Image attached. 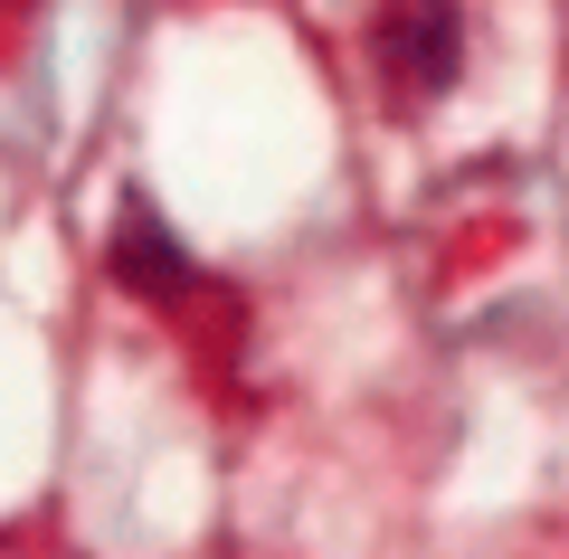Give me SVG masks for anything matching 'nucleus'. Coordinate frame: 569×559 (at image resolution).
Returning a JSON list of instances; mask_svg holds the SVG:
<instances>
[{"instance_id": "nucleus-1", "label": "nucleus", "mask_w": 569, "mask_h": 559, "mask_svg": "<svg viewBox=\"0 0 569 559\" xmlns=\"http://www.w3.org/2000/svg\"><path fill=\"white\" fill-rule=\"evenodd\" d=\"M456 67H466V20H456V0H399L380 20V77L389 96L427 104V96H447Z\"/></svg>"}, {"instance_id": "nucleus-2", "label": "nucleus", "mask_w": 569, "mask_h": 559, "mask_svg": "<svg viewBox=\"0 0 569 559\" xmlns=\"http://www.w3.org/2000/svg\"><path fill=\"white\" fill-rule=\"evenodd\" d=\"M104 266H114V285H133V295H152V303H181L190 295V257H181V238H171L152 209H123V219H114Z\"/></svg>"}]
</instances>
